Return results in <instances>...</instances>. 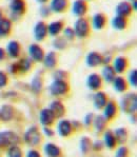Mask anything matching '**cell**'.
I'll return each mask as SVG.
<instances>
[{"label": "cell", "instance_id": "6da1fadb", "mask_svg": "<svg viewBox=\"0 0 137 157\" xmlns=\"http://www.w3.org/2000/svg\"><path fill=\"white\" fill-rule=\"evenodd\" d=\"M74 32L76 37L86 39L92 34V23L88 17H79L74 26Z\"/></svg>", "mask_w": 137, "mask_h": 157}, {"label": "cell", "instance_id": "7a4b0ae2", "mask_svg": "<svg viewBox=\"0 0 137 157\" xmlns=\"http://www.w3.org/2000/svg\"><path fill=\"white\" fill-rule=\"evenodd\" d=\"M70 90L69 84L67 83V81L60 80V79H56L54 81L51 86H50V91L54 96H61L67 94Z\"/></svg>", "mask_w": 137, "mask_h": 157}, {"label": "cell", "instance_id": "3957f363", "mask_svg": "<svg viewBox=\"0 0 137 157\" xmlns=\"http://www.w3.org/2000/svg\"><path fill=\"white\" fill-rule=\"evenodd\" d=\"M72 11H73V13L75 16L86 17V14H88L89 11H90L89 1H86V0H76V1L73 3Z\"/></svg>", "mask_w": 137, "mask_h": 157}, {"label": "cell", "instance_id": "277c9868", "mask_svg": "<svg viewBox=\"0 0 137 157\" xmlns=\"http://www.w3.org/2000/svg\"><path fill=\"white\" fill-rule=\"evenodd\" d=\"M11 12L14 16L16 17H22L25 15L26 13V2L25 0H13L11 2Z\"/></svg>", "mask_w": 137, "mask_h": 157}, {"label": "cell", "instance_id": "5b68a950", "mask_svg": "<svg viewBox=\"0 0 137 157\" xmlns=\"http://www.w3.org/2000/svg\"><path fill=\"white\" fill-rule=\"evenodd\" d=\"M122 111L127 113L135 112L136 110V94H128L121 100Z\"/></svg>", "mask_w": 137, "mask_h": 157}, {"label": "cell", "instance_id": "8992f818", "mask_svg": "<svg viewBox=\"0 0 137 157\" xmlns=\"http://www.w3.org/2000/svg\"><path fill=\"white\" fill-rule=\"evenodd\" d=\"M70 6H71L70 0H52L50 9L54 13L64 14L69 11Z\"/></svg>", "mask_w": 137, "mask_h": 157}, {"label": "cell", "instance_id": "52a82bcc", "mask_svg": "<svg viewBox=\"0 0 137 157\" xmlns=\"http://www.w3.org/2000/svg\"><path fill=\"white\" fill-rule=\"evenodd\" d=\"M49 35V31H48V23L45 21H38L37 25L34 28V36L36 40L38 41H43Z\"/></svg>", "mask_w": 137, "mask_h": 157}, {"label": "cell", "instance_id": "ba28073f", "mask_svg": "<svg viewBox=\"0 0 137 157\" xmlns=\"http://www.w3.org/2000/svg\"><path fill=\"white\" fill-rule=\"evenodd\" d=\"M134 9L132 6V2L129 1H121L118 3V6H116V14L117 16H122L129 18L132 14L134 13Z\"/></svg>", "mask_w": 137, "mask_h": 157}, {"label": "cell", "instance_id": "9c48e42d", "mask_svg": "<svg viewBox=\"0 0 137 157\" xmlns=\"http://www.w3.org/2000/svg\"><path fill=\"white\" fill-rule=\"evenodd\" d=\"M18 141V137L15 133L11 131L0 133V147H6L9 144H14Z\"/></svg>", "mask_w": 137, "mask_h": 157}, {"label": "cell", "instance_id": "30bf717a", "mask_svg": "<svg viewBox=\"0 0 137 157\" xmlns=\"http://www.w3.org/2000/svg\"><path fill=\"white\" fill-rule=\"evenodd\" d=\"M66 29V21L64 20H57L53 21L52 23L48 25V31L51 36H58L60 35L63 30Z\"/></svg>", "mask_w": 137, "mask_h": 157}, {"label": "cell", "instance_id": "8fae6325", "mask_svg": "<svg viewBox=\"0 0 137 157\" xmlns=\"http://www.w3.org/2000/svg\"><path fill=\"white\" fill-rule=\"evenodd\" d=\"M29 53H30V56L33 60L35 61H43V58H44V51L42 50V48L40 47L37 43H33L29 48Z\"/></svg>", "mask_w": 137, "mask_h": 157}, {"label": "cell", "instance_id": "7c38bea8", "mask_svg": "<svg viewBox=\"0 0 137 157\" xmlns=\"http://www.w3.org/2000/svg\"><path fill=\"white\" fill-rule=\"evenodd\" d=\"M13 30V21L11 19L3 17L0 20V37H9Z\"/></svg>", "mask_w": 137, "mask_h": 157}, {"label": "cell", "instance_id": "4fadbf2b", "mask_svg": "<svg viewBox=\"0 0 137 157\" xmlns=\"http://www.w3.org/2000/svg\"><path fill=\"white\" fill-rule=\"evenodd\" d=\"M25 140L29 144H32V146H36V144H39L41 138H40V133L38 131L37 128L33 127L26 132Z\"/></svg>", "mask_w": 137, "mask_h": 157}, {"label": "cell", "instance_id": "5bb4252c", "mask_svg": "<svg viewBox=\"0 0 137 157\" xmlns=\"http://www.w3.org/2000/svg\"><path fill=\"white\" fill-rule=\"evenodd\" d=\"M93 26L96 30H103L108 25V17L105 13H97L93 17Z\"/></svg>", "mask_w": 137, "mask_h": 157}, {"label": "cell", "instance_id": "9a60e30c", "mask_svg": "<svg viewBox=\"0 0 137 157\" xmlns=\"http://www.w3.org/2000/svg\"><path fill=\"white\" fill-rule=\"evenodd\" d=\"M86 63L89 67H98L101 63H103V56L98 52H91L86 56Z\"/></svg>", "mask_w": 137, "mask_h": 157}, {"label": "cell", "instance_id": "2e32d148", "mask_svg": "<svg viewBox=\"0 0 137 157\" xmlns=\"http://www.w3.org/2000/svg\"><path fill=\"white\" fill-rule=\"evenodd\" d=\"M21 51H22V48H21V44L18 41H11L8 44V48H6V53L10 57L12 58H18L20 57L21 55Z\"/></svg>", "mask_w": 137, "mask_h": 157}, {"label": "cell", "instance_id": "e0dca14e", "mask_svg": "<svg viewBox=\"0 0 137 157\" xmlns=\"http://www.w3.org/2000/svg\"><path fill=\"white\" fill-rule=\"evenodd\" d=\"M88 86L93 91H98L102 86V78L98 74H91L88 77Z\"/></svg>", "mask_w": 137, "mask_h": 157}, {"label": "cell", "instance_id": "ac0fdd59", "mask_svg": "<svg viewBox=\"0 0 137 157\" xmlns=\"http://www.w3.org/2000/svg\"><path fill=\"white\" fill-rule=\"evenodd\" d=\"M55 120V116L50 109H43L40 113V121L45 127H50Z\"/></svg>", "mask_w": 137, "mask_h": 157}, {"label": "cell", "instance_id": "d6986e66", "mask_svg": "<svg viewBox=\"0 0 137 157\" xmlns=\"http://www.w3.org/2000/svg\"><path fill=\"white\" fill-rule=\"evenodd\" d=\"M129 67V61L126 57H117L114 60V67L115 72L118 74H122Z\"/></svg>", "mask_w": 137, "mask_h": 157}, {"label": "cell", "instance_id": "ffe728a7", "mask_svg": "<svg viewBox=\"0 0 137 157\" xmlns=\"http://www.w3.org/2000/svg\"><path fill=\"white\" fill-rule=\"evenodd\" d=\"M112 25H113V28L116 29V30H118V31L126 30V29H128V26H129V18L116 15V17H115L112 21Z\"/></svg>", "mask_w": 137, "mask_h": 157}, {"label": "cell", "instance_id": "44dd1931", "mask_svg": "<svg viewBox=\"0 0 137 157\" xmlns=\"http://www.w3.org/2000/svg\"><path fill=\"white\" fill-rule=\"evenodd\" d=\"M117 113V105L114 101H108V103L105 105V112H103V117L105 120L113 119L114 116Z\"/></svg>", "mask_w": 137, "mask_h": 157}, {"label": "cell", "instance_id": "7402d4cb", "mask_svg": "<svg viewBox=\"0 0 137 157\" xmlns=\"http://www.w3.org/2000/svg\"><path fill=\"white\" fill-rule=\"evenodd\" d=\"M108 103V96L101 91H97L94 96V105L97 109H103Z\"/></svg>", "mask_w": 137, "mask_h": 157}, {"label": "cell", "instance_id": "603a6c76", "mask_svg": "<svg viewBox=\"0 0 137 157\" xmlns=\"http://www.w3.org/2000/svg\"><path fill=\"white\" fill-rule=\"evenodd\" d=\"M72 131H73V127L69 120H61L60 121V124H58V132L61 136H69Z\"/></svg>", "mask_w": 137, "mask_h": 157}, {"label": "cell", "instance_id": "cb8c5ba5", "mask_svg": "<svg viewBox=\"0 0 137 157\" xmlns=\"http://www.w3.org/2000/svg\"><path fill=\"white\" fill-rule=\"evenodd\" d=\"M50 110L53 112V114H54L55 118L56 117H61V116H63L64 112H66V110H64V105H62L61 102H60L59 100H55L52 102L51 105V108H50Z\"/></svg>", "mask_w": 137, "mask_h": 157}, {"label": "cell", "instance_id": "d4e9b609", "mask_svg": "<svg viewBox=\"0 0 137 157\" xmlns=\"http://www.w3.org/2000/svg\"><path fill=\"white\" fill-rule=\"evenodd\" d=\"M113 83H114V88L117 92H126L128 90L129 84L124 77L116 76L114 80H113Z\"/></svg>", "mask_w": 137, "mask_h": 157}, {"label": "cell", "instance_id": "484cf974", "mask_svg": "<svg viewBox=\"0 0 137 157\" xmlns=\"http://www.w3.org/2000/svg\"><path fill=\"white\" fill-rule=\"evenodd\" d=\"M43 61H44L45 67L49 69H53L57 66V54L55 52L48 53V55H44Z\"/></svg>", "mask_w": 137, "mask_h": 157}, {"label": "cell", "instance_id": "4316f807", "mask_svg": "<svg viewBox=\"0 0 137 157\" xmlns=\"http://www.w3.org/2000/svg\"><path fill=\"white\" fill-rule=\"evenodd\" d=\"M116 74L117 73L115 72L114 67L112 66H105V69L102 70V76L105 80L108 81V82H112L116 77Z\"/></svg>", "mask_w": 137, "mask_h": 157}, {"label": "cell", "instance_id": "83f0119b", "mask_svg": "<svg viewBox=\"0 0 137 157\" xmlns=\"http://www.w3.org/2000/svg\"><path fill=\"white\" fill-rule=\"evenodd\" d=\"M44 151L45 154L48 155V157H59L60 154H61V151L57 146L53 144H47L44 147Z\"/></svg>", "mask_w": 137, "mask_h": 157}, {"label": "cell", "instance_id": "f1b7e54d", "mask_svg": "<svg viewBox=\"0 0 137 157\" xmlns=\"http://www.w3.org/2000/svg\"><path fill=\"white\" fill-rule=\"evenodd\" d=\"M13 114H14V110L11 105H4L1 109V111H0V117L3 120H10L13 117Z\"/></svg>", "mask_w": 137, "mask_h": 157}, {"label": "cell", "instance_id": "f546056e", "mask_svg": "<svg viewBox=\"0 0 137 157\" xmlns=\"http://www.w3.org/2000/svg\"><path fill=\"white\" fill-rule=\"evenodd\" d=\"M17 67H18V73L19 72L25 73V72H28L29 70L31 69L32 62H31V60L28 59V58H23V59H21L19 62H17Z\"/></svg>", "mask_w": 137, "mask_h": 157}, {"label": "cell", "instance_id": "4dcf8cb0", "mask_svg": "<svg viewBox=\"0 0 137 157\" xmlns=\"http://www.w3.org/2000/svg\"><path fill=\"white\" fill-rule=\"evenodd\" d=\"M116 141H117L116 138H115L114 134H113L111 131H108L105 134V144H107L108 148H110V149L115 148Z\"/></svg>", "mask_w": 137, "mask_h": 157}, {"label": "cell", "instance_id": "1f68e13d", "mask_svg": "<svg viewBox=\"0 0 137 157\" xmlns=\"http://www.w3.org/2000/svg\"><path fill=\"white\" fill-rule=\"evenodd\" d=\"M114 136H115V138H116V140H118L120 144H124V142L127 140L128 133H127L126 129H118L115 131Z\"/></svg>", "mask_w": 137, "mask_h": 157}, {"label": "cell", "instance_id": "d6a6232c", "mask_svg": "<svg viewBox=\"0 0 137 157\" xmlns=\"http://www.w3.org/2000/svg\"><path fill=\"white\" fill-rule=\"evenodd\" d=\"M8 157H22V152H21V150L19 147L13 146L9 150Z\"/></svg>", "mask_w": 137, "mask_h": 157}, {"label": "cell", "instance_id": "836d02e7", "mask_svg": "<svg viewBox=\"0 0 137 157\" xmlns=\"http://www.w3.org/2000/svg\"><path fill=\"white\" fill-rule=\"evenodd\" d=\"M105 118L103 117V116H98V117H96L95 119V128L97 131H102L103 129H105Z\"/></svg>", "mask_w": 137, "mask_h": 157}, {"label": "cell", "instance_id": "e575fe53", "mask_svg": "<svg viewBox=\"0 0 137 157\" xmlns=\"http://www.w3.org/2000/svg\"><path fill=\"white\" fill-rule=\"evenodd\" d=\"M63 35L64 38L68 40H74V38L76 37L75 32H74V29L72 28H67L63 30Z\"/></svg>", "mask_w": 137, "mask_h": 157}, {"label": "cell", "instance_id": "d590c367", "mask_svg": "<svg viewBox=\"0 0 137 157\" xmlns=\"http://www.w3.org/2000/svg\"><path fill=\"white\" fill-rule=\"evenodd\" d=\"M80 147H81V150H82L83 153H86V152L90 150L91 148V140L89 138H86V137H83L82 140L80 141Z\"/></svg>", "mask_w": 137, "mask_h": 157}, {"label": "cell", "instance_id": "8d00e7d4", "mask_svg": "<svg viewBox=\"0 0 137 157\" xmlns=\"http://www.w3.org/2000/svg\"><path fill=\"white\" fill-rule=\"evenodd\" d=\"M8 81H9L8 75L4 73V72L0 71V89L4 88L8 84Z\"/></svg>", "mask_w": 137, "mask_h": 157}, {"label": "cell", "instance_id": "74e56055", "mask_svg": "<svg viewBox=\"0 0 137 157\" xmlns=\"http://www.w3.org/2000/svg\"><path fill=\"white\" fill-rule=\"evenodd\" d=\"M66 38H57L56 40L54 41V45L57 48V49H64L66 47Z\"/></svg>", "mask_w": 137, "mask_h": 157}, {"label": "cell", "instance_id": "f35d334b", "mask_svg": "<svg viewBox=\"0 0 137 157\" xmlns=\"http://www.w3.org/2000/svg\"><path fill=\"white\" fill-rule=\"evenodd\" d=\"M136 70H133V71L130 73L129 79H130V84H132L133 86H136Z\"/></svg>", "mask_w": 137, "mask_h": 157}, {"label": "cell", "instance_id": "ab89813d", "mask_svg": "<svg viewBox=\"0 0 137 157\" xmlns=\"http://www.w3.org/2000/svg\"><path fill=\"white\" fill-rule=\"evenodd\" d=\"M128 156V149L122 147L118 150V152L116 153V156L115 157H127Z\"/></svg>", "mask_w": 137, "mask_h": 157}, {"label": "cell", "instance_id": "60d3db41", "mask_svg": "<svg viewBox=\"0 0 137 157\" xmlns=\"http://www.w3.org/2000/svg\"><path fill=\"white\" fill-rule=\"evenodd\" d=\"M28 157H40V154L35 150H32L28 153Z\"/></svg>", "mask_w": 137, "mask_h": 157}, {"label": "cell", "instance_id": "b9f144b4", "mask_svg": "<svg viewBox=\"0 0 137 157\" xmlns=\"http://www.w3.org/2000/svg\"><path fill=\"white\" fill-rule=\"evenodd\" d=\"M6 51L2 48H0V61L6 59Z\"/></svg>", "mask_w": 137, "mask_h": 157}, {"label": "cell", "instance_id": "7bdbcfd3", "mask_svg": "<svg viewBox=\"0 0 137 157\" xmlns=\"http://www.w3.org/2000/svg\"><path fill=\"white\" fill-rule=\"evenodd\" d=\"M44 132L47 133V134H49V136H53V134H54V132H53L49 127H48V128L45 127V128H44Z\"/></svg>", "mask_w": 137, "mask_h": 157}, {"label": "cell", "instance_id": "ee69618b", "mask_svg": "<svg viewBox=\"0 0 137 157\" xmlns=\"http://www.w3.org/2000/svg\"><path fill=\"white\" fill-rule=\"evenodd\" d=\"M39 3H41V4H45V3H48V2L50 1V0H37Z\"/></svg>", "mask_w": 137, "mask_h": 157}, {"label": "cell", "instance_id": "f6af8a7d", "mask_svg": "<svg viewBox=\"0 0 137 157\" xmlns=\"http://www.w3.org/2000/svg\"><path fill=\"white\" fill-rule=\"evenodd\" d=\"M3 17H4L3 16V12H2V10L0 9V20H1V19L3 18Z\"/></svg>", "mask_w": 137, "mask_h": 157}, {"label": "cell", "instance_id": "bcb514c9", "mask_svg": "<svg viewBox=\"0 0 137 157\" xmlns=\"http://www.w3.org/2000/svg\"><path fill=\"white\" fill-rule=\"evenodd\" d=\"M130 1H134V0H130Z\"/></svg>", "mask_w": 137, "mask_h": 157}, {"label": "cell", "instance_id": "7dc6e473", "mask_svg": "<svg viewBox=\"0 0 137 157\" xmlns=\"http://www.w3.org/2000/svg\"><path fill=\"white\" fill-rule=\"evenodd\" d=\"M86 1H89V0H86ZM90 1H91V0H90Z\"/></svg>", "mask_w": 137, "mask_h": 157}]
</instances>
